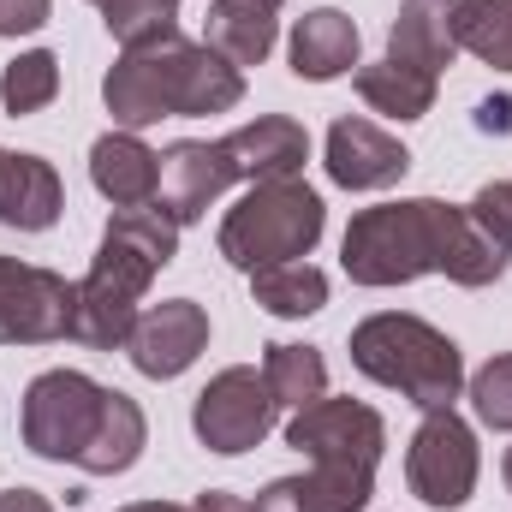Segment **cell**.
Wrapping results in <instances>:
<instances>
[{
    "label": "cell",
    "instance_id": "obj_3",
    "mask_svg": "<svg viewBox=\"0 0 512 512\" xmlns=\"http://www.w3.org/2000/svg\"><path fill=\"white\" fill-rule=\"evenodd\" d=\"M465 233V209L441 203V197H405V203H376L358 209L340 262L352 274V286H411L423 274H441L447 256Z\"/></svg>",
    "mask_w": 512,
    "mask_h": 512
},
{
    "label": "cell",
    "instance_id": "obj_36",
    "mask_svg": "<svg viewBox=\"0 0 512 512\" xmlns=\"http://www.w3.org/2000/svg\"><path fill=\"white\" fill-rule=\"evenodd\" d=\"M262 6H280V0H262Z\"/></svg>",
    "mask_w": 512,
    "mask_h": 512
},
{
    "label": "cell",
    "instance_id": "obj_25",
    "mask_svg": "<svg viewBox=\"0 0 512 512\" xmlns=\"http://www.w3.org/2000/svg\"><path fill=\"white\" fill-rule=\"evenodd\" d=\"M453 42L483 66L512 72V0H453Z\"/></svg>",
    "mask_w": 512,
    "mask_h": 512
},
{
    "label": "cell",
    "instance_id": "obj_10",
    "mask_svg": "<svg viewBox=\"0 0 512 512\" xmlns=\"http://www.w3.org/2000/svg\"><path fill=\"white\" fill-rule=\"evenodd\" d=\"M286 447L304 453L310 465H358V471H376L387 447V423L382 411L358 405V399H316L304 411H292L286 423Z\"/></svg>",
    "mask_w": 512,
    "mask_h": 512
},
{
    "label": "cell",
    "instance_id": "obj_8",
    "mask_svg": "<svg viewBox=\"0 0 512 512\" xmlns=\"http://www.w3.org/2000/svg\"><path fill=\"white\" fill-rule=\"evenodd\" d=\"M78 286L54 268L0 256V346H54L72 340Z\"/></svg>",
    "mask_w": 512,
    "mask_h": 512
},
{
    "label": "cell",
    "instance_id": "obj_15",
    "mask_svg": "<svg viewBox=\"0 0 512 512\" xmlns=\"http://www.w3.org/2000/svg\"><path fill=\"white\" fill-rule=\"evenodd\" d=\"M221 143H227L233 173L251 179V185H262V179H298L304 161H310V131L298 120H286V114H256L251 126H239Z\"/></svg>",
    "mask_w": 512,
    "mask_h": 512
},
{
    "label": "cell",
    "instance_id": "obj_27",
    "mask_svg": "<svg viewBox=\"0 0 512 512\" xmlns=\"http://www.w3.org/2000/svg\"><path fill=\"white\" fill-rule=\"evenodd\" d=\"M102 24L114 42H155L167 30H179V0H102Z\"/></svg>",
    "mask_w": 512,
    "mask_h": 512
},
{
    "label": "cell",
    "instance_id": "obj_31",
    "mask_svg": "<svg viewBox=\"0 0 512 512\" xmlns=\"http://www.w3.org/2000/svg\"><path fill=\"white\" fill-rule=\"evenodd\" d=\"M191 512H256V507L245 501V495H227V489H203Z\"/></svg>",
    "mask_w": 512,
    "mask_h": 512
},
{
    "label": "cell",
    "instance_id": "obj_37",
    "mask_svg": "<svg viewBox=\"0 0 512 512\" xmlns=\"http://www.w3.org/2000/svg\"><path fill=\"white\" fill-rule=\"evenodd\" d=\"M96 6H102V0H96Z\"/></svg>",
    "mask_w": 512,
    "mask_h": 512
},
{
    "label": "cell",
    "instance_id": "obj_23",
    "mask_svg": "<svg viewBox=\"0 0 512 512\" xmlns=\"http://www.w3.org/2000/svg\"><path fill=\"white\" fill-rule=\"evenodd\" d=\"M358 96L387 120H423L435 108V78L399 60H376V66H358Z\"/></svg>",
    "mask_w": 512,
    "mask_h": 512
},
{
    "label": "cell",
    "instance_id": "obj_32",
    "mask_svg": "<svg viewBox=\"0 0 512 512\" xmlns=\"http://www.w3.org/2000/svg\"><path fill=\"white\" fill-rule=\"evenodd\" d=\"M0 512H54V501L36 495V489H6L0 495Z\"/></svg>",
    "mask_w": 512,
    "mask_h": 512
},
{
    "label": "cell",
    "instance_id": "obj_13",
    "mask_svg": "<svg viewBox=\"0 0 512 512\" xmlns=\"http://www.w3.org/2000/svg\"><path fill=\"white\" fill-rule=\"evenodd\" d=\"M411 167V149L399 137H387L382 126L346 114L328 126V179L346 185V191H382V185H399Z\"/></svg>",
    "mask_w": 512,
    "mask_h": 512
},
{
    "label": "cell",
    "instance_id": "obj_2",
    "mask_svg": "<svg viewBox=\"0 0 512 512\" xmlns=\"http://www.w3.org/2000/svg\"><path fill=\"white\" fill-rule=\"evenodd\" d=\"M179 256V221L161 203H137L114 209L102 251L90 262V274L78 280V310H72V340H84L90 352H114L126 346L137 328V304L149 292V280Z\"/></svg>",
    "mask_w": 512,
    "mask_h": 512
},
{
    "label": "cell",
    "instance_id": "obj_7",
    "mask_svg": "<svg viewBox=\"0 0 512 512\" xmlns=\"http://www.w3.org/2000/svg\"><path fill=\"white\" fill-rule=\"evenodd\" d=\"M477 471H483V459H477L471 423L453 405L447 411H423V423L411 435V453H405L411 495L435 512H459L471 501V489H477Z\"/></svg>",
    "mask_w": 512,
    "mask_h": 512
},
{
    "label": "cell",
    "instance_id": "obj_12",
    "mask_svg": "<svg viewBox=\"0 0 512 512\" xmlns=\"http://www.w3.org/2000/svg\"><path fill=\"white\" fill-rule=\"evenodd\" d=\"M239 173H233V161H227V143H203V137H179L167 155H161V209L179 221V227H191V221H203L209 215V203L233 185Z\"/></svg>",
    "mask_w": 512,
    "mask_h": 512
},
{
    "label": "cell",
    "instance_id": "obj_18",
    "mask_svg": "<svg viewBox=\"0 0 512 512\" xmlns=\"http://www.w3.org/2000/svg\"><path fill=\"white\" fill-rule=\"evenodd\" d=\"M453 54H459V42H453V0H399V18L387 30V60L441 78L453 66Z\"/></svg>",
    "mask_w": 512,
    "mask_h": 512
},
{
    "label": "cell",
    "instance_id": "obj_5",
    "mask_svg": "<svg viewBox=\"0 0 512 512\" xmlns=\"http://www.w3.org/2000/svg\"><path fill=\"white\" fill-rule=\"evenodd\" d=\"M322 227H328V209L304 179H262L227 209L221 256L245 274L274 268V262H298L316 251Z\"/></svg>",
    "mask_w": 512,
    "mask_h": 512
},
{
    "label": "cell",
    "instance_id": "obj_9",
    "mask_svg": "<svg viewBox=\"0 0 512 512\" xmlns=\"http://www.w3.org/2000/svg\"><path fill=\"white\" fill-rule=\"evenodd\" d=\"M274 411H280V405H274L268 382L256 376L251 364H233V370H221L215 382L197 393L191 429H197V441H203L209 453L239 459V453L262 447V435L274 429Z\"/></svg>",
    "mask_w": 512,
    "mask_h": 512
},
{
    "label": "cell",
    "instance_id": "obj_14",
    "mask_svg": "<svg viewBox=\"0 0 512 512\" xmlns=\"http://www.w3.org/2000/svg\"><path fill=\"white\" fill-rule=\"evenodd\" d=\"M370 501H376V471L310 465L304 477H274L251 507L256 512H364Z\"/></svg>",
    "mask_w": 512,
    "mask_h": 512
},
{
    "label": "cell",
    "instance_id": "obj_20",
    "mask_svg": "<svg viewBox=\"0 0 512 512\" xmlns=\"http://www.w3.org/2000/svg\"><path fill=\"white\" fill-rule=\"evenodd\" d=\"M352 66H358V24L340 6L304 12L298 30H292V72L310 78V84H328V78H340Z\"/></svg>",
    "mask_w": 512,
    "mask_h": 512
},
{
    "label": "cell",
    "instance_id": "obj_1",
    "mask_svg": "<svg viewBox=\"0 0 512 512\" xmlns=\"http://www.w3.org/2000/svg\"><path fill=\"white\" fill-rule=\"evenodd\" d=\"M102 102L114 114V126L143 131L155 120H197V114H227L245 102V72L227 66L221 54L185 42L179 30L126 48L108 78H102Z\"/></svg>",
    "mask_w": 512,
    "mask_h": 512
},
{
    "label": "cell",
    "instance_id": "obj_26",
    "mask_svg": "<svg viewBox=\"0 0 512 512\" xmlns=\"http://www.w3.org/2000/svg\"><path fill=\"white\" fill-rule=\"evenodd\" d=\"M54 96H60V60H54L48 48H30V54H18V60L0 72V108H6L12 120L42 114Z\"/></svg>",
    "mask_w": 512,
    "mask_h": 512
},
{
    "label": "cell",
    "instance_id": "obj_11",
    "mask_svg": "<svg viewBox=\"0 0 512 512\" xmlns=\"http://www.w3.org/2000/svg\"><path fill=\"white\" fill-rule=\"evenodd\" d=\"M203 346H209V310L197 298H167V304L143 310L137 328H131V340H126L137 376H149V382L185 376L203 358Z\"/></svg>",
    "mask_w": 512,
    "mask_h": 512
},
{
    "label": "cell",
    "instance_id": "obj_16",
    "mask_svg": "<svg viewBox=\"0 0 512 512\" xmlns=\"http://www.w3.org/2000/svg\"><path fill=\"white\" fill-rule=\"evenodd\" d=\"M60 173L42 161V155H18V149H0V227H18V233H48L60 221Z\"/></svg>",
    "mask_w": 512,
    "mask_h": 512
},
{
    "label": "cell",
    "instance_id": "obj_34",
    "mask_svg": "<svg viewBox=\"0 0 512 512\" xmlns=\"http://www.w3.org/2000/svg\"><path fill=\"white\" fill-rule=\"evenodd\" d=\"M120 512H191V507H173V501H131Z\"/></svg>",
    "mask_w": 512,
    "mask_h": 512
},
{
    "label": "cell",
    "instance_id": "obj_33",
    "mask_svg": "<svg viewBox=\"0 0 512 512\" xmlns=\"http://www.w3.org/2000/svg\"><path fill=\"white\" fill-rule=\"evenodd\" d=\"M477 126H483V131H512V102H507V96L483 102V108H477Z\"/></svg>",
    "mask_w": 512,
    "mask_h": 512
},
{
    "label": "cell",
    "instance_id": "obj_30",
    "mask_svg": "<svg viewBox=\"0 0 512 512\" xmlns=\"http://www.w3.org/2000/svg\"><path fill=\"white\" fill-rule=\"evenodd\" d=\"M54 12V0H0V36H30L42 30Z\"/></svg>",
    "mask_w": 512,
    "mask_h": 512
},
{
    "label": "cell",
    "instance_id": "obj_6",
    "mask_svg": "<svg viewBox=\"0 0 512 512\" xmlns=\"http://www.w3.org/2000/svg\"><path fill=\"white\" fill-rule=\"evenodd\" d=\"M102 393L84 370H42L24 387V447L48 465H78L96 417H102Z\"/></svg>",
    "mask_w": 512,
    "mask_h": 512
},
{
    "label": "cell",
    "instance_id": "obj_28",
    "mask_svg": "<svg viewBox=\"0 0 512 512\" xmlns=\"http://www.w3.org/2000/svg\"><path fill=\"white\" fill-rule=\"evenodd\" d=\"M471 411H477V423H489V429H512V352L489 358V364L471 376Z\"/></svg>",
    "mask_w": 512,
    "mask_h": 512
},
{
    "label": "cell",
    "instance_id": "obj_17",
    "mask_svg": "<svg viewBox=\"0 0 512 512\" xmlns=\"http://www.w3.org/2000/svg\"><path fill=\"white\" fill-rule=\"evenodd\" d=\"M90 185L114 203V209H137L155 203L161 191V155L137 137V131H108L90 149Z\"/></svg>",
    "mask_w": 512,
    "mask_h": 512
},
{
    "label": "cell",
    "instance_id": "obj_21",
    "mask_svg": "<svg viewBox=\"0 0 512 512\" xmlns=\"http://www.w3.org/2000/svg\"><path fill=\"white\" fill-rule=\"evenodd\" d=\"M143 441H149L143 405H137L131 393H120V387H108V393H102V417H96V429H90L78 465H84L90 477H120V471H131V465L143 459Z\"/></svg>",
    "mask_w": 512,
    "mask_h": 512
},
{
    "label": "cell",
    "instance_id": "obj_19",
    "mask_svg": "<svg viewBox=\"0 0 512 512\" xmlns=\"http://www.w3.org/2000/svg\"><path fill=\"white\" fill-rule=\"evenodd\" d=\"M274 36H280V24H274V6H262V0H215L203 18V48L239 72L274 54Z\"/></svg>",
    "mask_w": 512,
    "mask_h": 512
},
{
    "label": "cell",
    "instance_id": "obj_35",
    "mask_svg": "<svg viewBox=\"0 0 512 512\" xmlns=\"http://www.w3.org/2000/svg\"><path fill=\"white\" fill-rule=\"evenodd\" d=\"M501 477H507V489H512V447H507V459H501Z\"/></svg>",
    "mask_w": 512,
    "mask_h": 512
},
{
    "label": "cell",
    "instance_id": "obj_22",
    "mask_svg": "<svg viewBox=\"0 0 512 512\" xmlns=\"http://www.w3.org/2000/svg\"><path fill=\"white\" fill-rule=\"evenodd\" d=\"M251 298L268 316L298 322V316H316L328 304V274L316 262H304V256L298 262H274V268H256L251 274Z\"/></svg>",
    "mask_w": 512,
    "mask_h": 512
},
{
    "label": "cell",
    "instance_id": "obj_24",
    "mask_svg": "<svg viewBox=\"0 0 512 512\" xmlns=\"http://www.w3.org/2000/svg\"><path fill=\"white\" fill-rule=\"evenodd\" d=\"M262 382H268V393H274V405L304 411V405H316V399L328 393V364H322L316 346L274 340V346L262 352Z\"/></svg>",
    "mask_w": 512,
    "mask_h": 512
},
{
    "label": "cell",
    "instance_id": "obj_29",
    "mask_svg": "<svg viewBox=\"0 0 512 512\" xmlns=\"http://www.w3.org/2000/svg\"><path fill=\"white\" fill-rule=\"evenodd\" d=\"M465 215L501 245V251H512V179H495V185H483L471 203H465Z\"/></svg>",
    "mask_w": 512,
    "mask_h": 512
},
{
    "label": "cell",
    "instance_id": "obj_4",
    "mask_svg": "<svg viewBox=\"0 0 512 512\" xmlns=\"http://www.w3.org/2000/svg\"><path fill=\"white\" fill-rule=\"evenodd\" d=\"M352 364L370 382L405 393L417 411H447L465 387L459 346L441 328H429L423 316H399V310H382L352 328Z\"/></svg>",
    "mask_w": 512,
    "mask_h": 512
}]
</instances>
